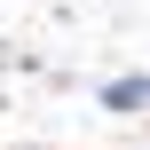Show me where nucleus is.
<instances>
[{
	"label": "nucleus",
	"instance_id": "f257e3e1",
	"mask_svg": "<svg viewBox=\"0 0 150 150\" xmlns=\"http://www.w3.org/2000/svg\"><path fill=\"white\" fill-rule=\"evenodd\" d=\"M142 95H150V87H134V79H119V87H103V103H111V111H134Z\"/></svg>",
	"mask_w": 150,
	"mask_h": 150
}]
</instances>
